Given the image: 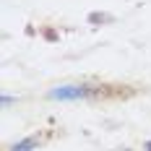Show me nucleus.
Segmentation results:
<instances>
[{"label": "nucleus", "instance_id": "1", "mask_svg": "<svg viewBox=\"0 0 151 151\" xmlns=\"http://www.w3.org/2000/svg\"><path fill=\"white\" fill-rule=\"evenodd\" d=\"M136 91L130 86H96V89H89V96L94 99H125V96H133Z\"/></svg>", "mask_w": 151, "mask_h": 151}, {"label": "nucleus", "instance_id": "2", "mask_svg": "<svg viewBox=\"0 0 151 151\" xmlns=\"http://www.w3.org/2000/svg\"><path fill=\"white\" fill-rule=\"evenodd\" d=\"M52 99H81V96H89L86 86H60V89L50 91Z\"/></svg>", "mask_w": 151, "mask_h": 151}, {"label": "nucleus", "instance_id": "3", "mask_svg": "<svg viewBox=\"0 0 151 151\" xmlns=\"http://www.w3.org/2000/svg\"><path fill=\"white\" fill-rule=\"evenodd\" d=\"M37 143H39V138H37V136H31V138H24V141H18V143L13 146V151H29V149H34Z\"/></svg>", "mask_w": 151, "mask_h": 151}, {"label": "nucleus", "instance_id": "4", "mask_svg": "<svg viewBox=\"0 0 151 151\" xmlns=\"http://www.w3.org/2000/svg\"><path fill=\"white\" fill-rule=\"evenodd\" d=\"M89 21H91V24H109V21H112V16H107V13H91Z\"/></svg>", "mask_w": 151, "mask_h": 151}, {"label": "nucleus", "instance_id": "5", "mask_svg": "<svg viewBox=\"0 0 151 151\" xmlns=\"http://www.w3.org/2000/svg\"><path fill=\"white\" fill-rule=\"evenodd\" d=\"M42 34H45V39H47V42H55V39H58V34H55L52 29H45Z\"/></svg>", "mask_w": 151, "mask_h": 151}, {"label": "nucleus", "instance_id": "6", "mask_svg": "<svg viewBox=\"0 0 151 151\" xmlns=\"http://www.w3.org/2000/svg\"><path fill=\"white\" fill-rule=\"evenodd\" d=\"M146 151H151V141H149V143H146Z\"/></svg>", "mask_w": 151, "mask_h": 151}]
</instances>
